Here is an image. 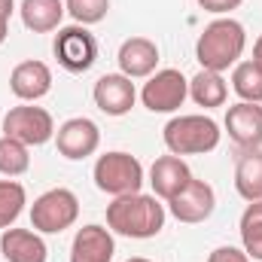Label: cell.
<instances>
[{"label": "cell", "instance_id": "1", "mask_svg": "<svg viewBox=\"0 0 262 262\" xmlns=\"http://www.w3.org/2000/svg\"><path fill=\"white\" fill-rule=\"evenodd\" d=\"M165 220H168V210L156 195L131 192L107 204V229L122 238H134V241L156 238L165 229Z\"/></svg>", "mask_w": 262, "mask_h": 262}, {"label": "cell", "instance_id": "2", "mask_svg": "<svg viewBox=\"0 0 262 262\" xmlns=\"http://www.w3.org/2000/svg\"><path fill=\"white\" fill-rule=\"evenodd\" d=\"M247 49V31L241 21H235L232 15H220L210 25H204V31L198 34L195 43V58L201 70H213V73H226L229 67L241 61Z\"/></svg>", "mask_w": 262, "mask_h": 262}, {"label": "cell", "instance_id": "3", "mask_svg": "<svg viewBox=\"0 0 262 262\" xmlns=\"http://www.w3.org/2000/svg\"><path fill=\"white\" fill-rule=\"evenodd\" d=\"M162 140L171 156H204L220 146L223 131L210 116L189 113V116H174L162 128Z\"/></svg>", "mask_w": 262, "mask_h": 262}, {"label": "cell", "instance_id": "4", "mask_svg": "<svg viewBox=\"0 0 262 262\" xmlns=\"http://www.w3.org/2000/svg\"><path fill=\"white\" fill-rule=\"evenodd\" d=\"M92 177H95V186L107 195H131V192H140V186H143V165L137 156L113 149V152L98 156Z\"/></svg>", "mask_w": 262, "mask_h": 262}, {"label": "cell", "instance_id": "5", "mask_svg": "<svg viewBox=\"0 0 262 262\" xmlns=\"http://www.w3.org/2000/svg\"><path fill=\"white\" fill-rule=\"evenodd\" d=\"M79 220V198L70 189H46L31 204V229L40 235H61Z\"/></svg>", "mask_w": 262, "mask_h": 262}, {"label": "cell", "instance_id": "6", "mask_svg": "<svg viewBox=\"0 0 262 262\" xmlns=\"http://www.w3.org/2000/svg\"><path fill=\"white\" fill-rule=\"evenodd\" d=\"M186 98H189V79L177 67L156 70L140 89V104L149 113H177Z\"/></svg>", "mask_w": 262, "mask_h": 262}, {"label": "cell", "instance_id": "7", "mask_svg": "<svg viewBox=\"0 0 262 262\" xmlns=\"http://www.w3.org/2000/svg\"><path fill=\"white\" fill-rule=\"evenodd\" d=\"M55 119L49 110L43 107H34V104H21V107H12L6 116H3V137H12L25 146H43L55 137Z\"/></svg>", "mask_w": 262, "mask_h": 262}, {"label": "cell", "instance_id": "8", "mask_svg": "<svg viewBox=\"0 0 262 262\" xmlns=\"http://www.w3.org/2000/svg\"><path fill=\"white\" fill-rule=\"evenodd\" d=\"M52 52L67 73H85L98 61V40L85 25H67L58 28Z\"/></svg>", "mask_w": 262, "mask_h": 262}, {"label": "cell", "instance_id": "9", "mask_svg": "<svg viewBox=\"0 0 262 262\" xmlns=\"http://www.w3.org/2000/svg\"><path fill=\"white\" fill-rule=\"evenodd\" d=\"M168 210L177 223H186V226H195V223H204L210 220V213L216 210V192L210 183L204 180H189L177 195L168 201Z\"/></svg>", "mask_w": 262, "mask_h": 262}, {"label": "cell", "instance_id": "10", "mask_svg": "<svg viewBox=\"0 0 262 262\" xmlns=\"http://www.w3.org/2000/svg\"><path fill=\"white\" fill-rule=\"evenodd\" d=\"M55 146H58V152L64 159L82 162V159H89V156L98 152V146H101V128L89 116H73V119H67V122L58 125Z\"/></svg>", "mask_w": 262, "mask_h": 262}, {"label": "cell", "instance_id": "11", "mask_svg": "<svg viewBox=\"0 0 262 262\" xmlns=\"http://www.w3.org/2000/svg\"><path fill=\"white\" fill-rule=\"evenodd\" d=\"M92 101L107 116H125L137 101V89L125 73H104L92 89Z\"/></svg>", "mask_w": 262, "mask_h": 262}, {"label": "cell", "instance_id": "12", "mask_svg": "<svg viewBox=\"0 0 262 262\" xmlns=\"http://www.w3.org/2000/svg\"><path fill=\"white\" fill-rule=\"evenodd\" d=\"M9 89L18 101L34 104V101H40L52 92V70H49V64H43L37 58L18 61L9 73Z\"/></svg>", "mask_w": 262, "mask_h": 262}, {"label": "cell", "instance_id": "13", "mask_svg": "<svg viewBox=\"0 0 262 262\" xmlns=\"http://www.w3.org/2000/svg\"><path fill=\"white\" fill-rule=\"evenodd\" d=\"M226 131L241 149H259L262 146V104L238 101L226 110Z\"/></svg>", "mask_w": 262, "mask_h": 262}, {"label": "cell", "instance_id": "14", "mask_svg": "<svg viewBox=\"0 0 262 262\" xmlns=\"http://www.w3.org/2000/svg\"><path fill=\"white\" fill-rule=\"evenodd\" d=\"M113 253H116V241L107 226L89 223L76 229L70 244V262H113Z\"/></svg>", "mask_w": 262, "mask_h": 262}, {"label": "cell", "instance_id": "15", "mask_svg": "<svg viewBox=\"0 0 262 262\" xmlns=\"http://www.w3.org/2000/svg\"><path fill=\"white\" fill-rule=\"evenodd\" d=\"M119 73H125L128 79H149L159 67V46L149 37H128L119 46Z\"/></svg>", "mask_w": 262, "mask_h": 262}, {"label": "cell", "instance_id": "16", "mask_svg": "<svg viewBox=\"0 0 262 262\" xmlns=\"http://www.w3.org/2000/svg\"><path fill=\"white\" fill-rule=\"evenodd\" d=\"M192 180V171L189 165L183 162V156H159L149 168V186H152V195L162 198V201H171L186 183Z\"/></svg>", "mask_w": 262, "mask_h": 262}, {"label": "cell", "instance_id": "17", "mask_svg": "<svg viewBox=\"0 0 262 262\" xmlns=\"http://www.w3.org/2000/svg\"><path fill=\"white\" fill-rule=\"evenodd\" d=\"M0 253L6 262H46L49 247L40 232L34 229H3L0 235Z\"/></svg>", "mask_w": 262, "mask_h": 262}, {"label": "cell", "instance_id": "18", "mask_svg": "<svg viewBox=\"0 0 262 262\" xmlns=\"http://www.w3.org/2000/svg\"><path fill=\"white\" fill-rule=\"evenodd\" d=\"M21 12V25L34 34H49L61 28L64 18V0H21L18 6Z\"/></svg>", "mask_w": 262, "mask_h": 262}, {"label": "cell", "instance_id": "19", "mask_svg": "<svg viewBox=\"0 0 262 262\" xmlns=\"http://www.w3.org/2000/svg\"><path fill=\"white\" fill-rule=\"evenodd\" d=\"M235 192L244 201H262V146L244 149L235 162Z\"/></svg>", "mask_w": 262, "mask_h": 262}, {"label": "cell", "instance_id": "20", "mask_svg": "<svg viewBox=\"0 0 262 262\" xmlns=\"http://www.w3.org/2000/svg\"><path fill=\"white\" fill-rule=\"evenodd\" d=\"M189 98L195 101L198 107H204V110L223 107V104H226V98H229V82L223 79V73L198 70L195 76L189 79Z\"/></svg>", "mask_w": 262, "mask_h": 262}, {"label": "cell", "instance_id": "21", "mask_svg": "<svg viewBox=\"0 0 262 262\" xmlns=\"http://www.w3.org/2000/svg\"><path fill=\"white\" fill-rule=\"evenodd\" d=\"M238 232H241V250L250 259L262 262V201H250L244 207Z\"/></svg>", "mask_w": 262, "mask_h": 262}, {"label": "cell", "instance_id": "22", "mask_svg": "<svg viewBox=\"0 0 262 262\" xmlns=\"http://www.w3.org/2000/svg\"><path fill=\"white\" fill-rule=\"evenodd\" d=\"M232 89L241 101L247 104H262V67L247 58L232 67Z\"/></svg>", "mask_w": 262, "mask_h": 262}, {"label": "cell", "instance_id": "23", "mask_svg": "<svg viewBox=\"0 0 262 262\" xmlns=\"http://www.w3.org/2000/svg\"><path fill=\"white\" fill-rule=\"evenodd\" d=\"M28 204V192L18 180H0V229H9Z\"/></svg>", "mask_w": 262, "mask_h": 262}, {"label": "cell", "instance_id": "24", "mask_svg": "<svg viewBox=\"0 0 262 262\" xmlns=\"http://www.w3.org/2000/svg\"><path fill=\"white\" fill-rule=\"evenodd\" d=\"M31 168V152L25 143L12 137H0V174L3 177H21Z\"/></svg>", "mask_w": 262, "mask_h": 262}, {"label": "cell", "instance_id": "25", "mask_svg": "<svg viewBox=\"0 0 262 262\" xmlns=\"http://www.w3.org/2000/svg\"><path fill=\"white\" fill-rule=\"evenodd\" d=\"M64 9L76 25H98L110 12V0H64Z\"/></svg>", "mask_w": 262, "mask_h": 262}, {"label": "cell", "instance_id": "26", "mask_svg": "<svg viewBox=\"0 0 262 262\" xmlns=\"http://www.w3.org/2000/svg\"><path fill=\"white\" fill-rule=\"evenodd\" d=\"M195 3L204 9V12H213V15H229V12H235L244 0H195Z\"/></svg>", "mask_w": 262, "mask_h": 262}, {"label": "cell", "instance_id": "27", "mask_svg": "<svg viewBox=\"0 0 262 262\" xmlns=\"http://www.w3.org/2000/svg\"><path fill=\"white\" fill-rule=\"evenodd\" d=\"M207 262H250V256L244 253V250H238V247H216L210 256H207Z\"/></svg>", "mask_w": 262, "mask_h": 262}, {"label": "cell", "instance_id": "28", "mask_svg": "<svg viewBox=\"0 0 262 262\" xmlns=\"http://www.w3.org/2000/svg\"><path fill=\"white\" fill-rule=\"evenodd\" d=\"M12 9H15V0H0V18H12Z\"/></svg>", "mask_w": 262, "mask_h": 262}, {"label": "cell", "instance_id": "29", "mask_svg": "<svg viewBox=\"0 0 262 262\" xmlns=\"http://www.w3.org/2000/svg\"><path fill=\"white\" fill-rule=\"evenodd\" d=\"M253 61L262 67V34L256 37V43H253Z\"/></svg>", "mask_w": 262, "mask_h": 262}, {"label": "cell", "instance_id": "30", "mask_svg": "<svg viewBox=\"0 0 262 262\" xmlns=\"http://www.w3.org/2000/svg\"><path fill=\"white\" fill-rule=\"evenodd\" d=\"M6 37H9V18H0V46L6 43Z\"/></svg>", "mask_w": 262, "mask_h": 262}, {"label": "cell", "instance_id": "31", "mask_svg": "<svg viewBox=\"0 0 262 262\" xmlns=\"http://www.w3.org/2000/svg\"><path fill=\"white\" fill-rule=\"evenodd\" d=\"M125 262H152V259H146V256H134V259H125Z\"/></svg>", "mask_w": 262, "mask_h": 262}]
</instances>
